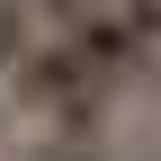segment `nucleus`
<instances>
[{
  "mask_svg": "<svg viewBox=\"0 0 161 161\" xmlns=\"http://www.w3.org/2000/svg\"><path fill=\"white\" fill-rule=\"evenodd\" d=\"M0 80H9V108H18V116H36L63 152L90 143V134H98V116H108V98H116V80L98 72L63 27H45V36H36V45L18 54Z\"/></svg>",
  "mask_w": 161,
  "mask_h": 161,
  "instance_id": "f257e3e1",
  "label": "nucleus"
},
{
  "mask_svg": "<svg viewBox=\"0 0 161 161\" xmlns=\"http://www.w3.org/2000/svg\"><path fill=\"white\" fill-rule=\"evenodd\" d=\"M90 9H125L134 27H152V36H161V0H90Z\"/></svg>",
  "mask_w": 161,
  "mask_h": 161,
  "instance_id": "f03ea898",
  "label": "nucleus"
},
{
  "mask_svg": "<svg viewBox=\"0 0 161 161\" xmlns=\"http://www.w3.org/2000/svg\"><path fill=\"white\" fill-rule=\"evenodd\" d=\"M63 161H108V152H98V143H80V152H63Z\"/></svg>",
  "mask_w": 161,
  "mask_h": 161,
  "instance_id": "7ed1b4c3",
  "label": "nucleus"
}]
</instances>
